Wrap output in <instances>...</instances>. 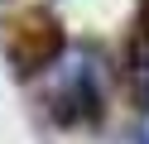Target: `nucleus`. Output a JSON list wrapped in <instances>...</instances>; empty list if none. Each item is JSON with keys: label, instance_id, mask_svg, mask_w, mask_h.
Here are the masks:
<instances>
[{"label": "nucleus", "instance_id": "nucleus-1", "mask_svg": "<svg viewBox=\"0 0 149 144\" xmlns=\"http://www.w3.org/2000/svg\"><path fill=\"white\" fill-rule=\"evenodd\" d=\"M43 106L58 125H91L106 106V63L87 43H63L43 67Z\"/></svg>", "mask_w": 149, "mask_h": 144}, {"label": "nucleus", "instance_id": "nucleus-2", "mask_svg": "<svg viewBox=\"0 0 149 144\" xmlns=\"http://www.w3.org/2000/svg\"><path fill=\"white\" fill-rule=\"evenodd\" d=\"M10 34H5V53H10V63L19 67V72H43V67L58 58V48L68 43L58 29V19L43 15V10H34V15L15 19V24H5Z\"/></svg>", "mask_w": 149, "mask_h": 144}, {"label": "nucleus", "instance_id": "nucleus-3", "mask_svg": "<svg viewBox=\"0 0 149 144\" xmlns=\"http://www.w3.org/2000/svg\"><path fill=\"white\" fill-rule=\"evenodd\" d=\"M135 86L149 106V34H139V53H135Z\"/></svg>", "mask_w": 149, "mask_h": 144}, {"label": "nucleus", "instance_id": "nucleus-4", "mask_svg": "<svg viewBox=\"0 0 149 144\" xmlns=\"http://www.w3.org/2000/svg\"><path fill=\"white\" fill-rule=\"evenodd\" d=\"M139 144H149V130H144V139H139Z\"/></svg>", "mask_w": 149, "mask_h": 144}]
</instances>
